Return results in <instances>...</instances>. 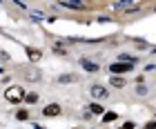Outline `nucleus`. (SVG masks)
<instances>
[{"label": "nucleus", "mask_w": 156, "mask_h": 129, "mask_svg": "<svg viewBox=\"0 0 156 129\" xmlns=\"http://www.w3.org/2000/svg\"><path fill=\"white\" fill-rule=\"evenodd\" d=\"M58 80H60V82H72V80H74V78H72V76H60V78H58Z\"/></svg>", "instance_id": "nucleus-15"}, {"label": "nucleus", "mask_w": 156, "mask_h": 129, "mask_svg": "<svg viewBox=\"0 0 156 129\" xmlns=\"http://www.w3.org/2000/svg\"><path fill=\"white\" fill-rule=\"evenodd\" d=\"M89 111H91V113H103V116H105V111H103L101 105H89Z\"/></svg>", "instance_id": "nucleus-9"}, {"label": "nucleus", "mask_w": 156, "mask_h": 129, "mask_svg": "<svg viewBox=\"0 0 156 129\" xmlns=\"http://www.w3.org/2000/svg\"><path fill=\"white\" fill-rule=\"evenodd\" d=\"M5 98L9 100V103H20L23 98H27V94H25V89L20 87V85H11V87L5 91Z\"/></svg>", "instance_id": "nucleus-1"}, {"label": "nucleus", "mask_w": 156, "mask_h": 129, "mask_svg": "<svg viewBox=\"0 0 156 129\" xmlns=\"http://www.w3.org/2000/svg\"><path fill=\"white\" fill-rule=\"evenodd\" d=\"M120 129H134V123H125V125L120 127Z\"/></svg>", "instance_id": "nucleus-18"}, {"label": "nucleus", "mask_w": 156, "mask_h": 129, "mask_svg": "<svg viewBox=\"0 0 156 129\" xmlns=\"http://www.w3.org/2000/svg\"><path fill=\"white\" fill-rule=\"evenodd\" d=\"M136 91H138L140 96H143V94H147V87H145V85H138V87H136Z\"/></svg>", "instance_id": "nucleus-14"}, {"label": "nucleus", "mask_w": 156, "mask_h": 129, "mask_svg": "<svg viewBox=\"0 0 156 129\" xmlns=\"http://www.w3.org/2000/svg\"><path fill=\"white\" fill-rule=\"evenodd\" d=\"M60 5L67 7V9H83V7H85V2H78V0H62Z\"/></svg>", "instance_id": "nucleus-4"}, {"label": "nucleus", "mask_w": 156, "mask_h": 129, "mask_svg": "<svg viewBox=\"0 0 156 129\" xmlns=\"http://www.w3.org/2000/svg\"><path fill=\"white\" fill-rule=\"evenodd\" d=\"M114 7H116V9H134V11H136L138 9V2H114Z\"/></svg>", "instance_id": "nucleus-5"}, {"label": "nucleus", "mask_w": 156, "mask_h": 129, "mask_svg": "<svg viewBox=\"0 0 156 129\" xmlns=\"http://www.w3.org/2000/svg\"><path fill=\"white\" fill-rule=\"evenodd\" d=\"M109 82L114 85V87H123V85H125V82H123V78H118V76H116V78H112Z\"/></svg>", "instance_id": "nucleus-11"}, {"label": "nucleus", "mask_w": 156, "mask_h": 129, "mask_svg": "<svg viewBox=\"0 0 156 129\" xmlns=\"http://www.w3.org/2000/svg\"><path fill=\"white\" fill-rule=\"evenodd\" d=\"M80 64H83V69H85V71H98V64H96V62H91V60H87V58H83Z\"/></svg>", "instance_id": "nucleus-6"}, {"label": "nucleus", "mask_w": 156, "mask_h": 129, "mask_svg": "<svg viewBox=\"0 0 156 129\" xmlns=\"http://www.w3.org/2000/svg\"><path fill=\"white\" fill-rule=\"evenodd\" d=\"M116 118H118V116H116L114 111H105V116H103V123H114Z\"/></svg>", "instance_id": "nucleus-8"}, {"label": "nucleus", "mask_w": 156, "mask_h": 129, "mask_svg": "<svg viewBox=\"0 0 156 129\" xmlns=\"http://www.w3.org/2000/svg\"><path fill=\"white\" fill-rule=\"evenodd\" d=\"M91 96L98 98V100H103V98H107V89L101 87V85H94V87H91Z\"/></svg>", "instance_id": "nucleus-3"}, {"label": "nucleus", "mask_w": 156, "mask_h": 129, "mask_svg": "<svg viewBox=\"0 0 156 129\" xmlns=\"http://www.w3.org/2000/svg\"><path fill=\"white\" fill-rule=\"evenodd\" d=\"M143 129H156V123H154V120H152V123H147Z\"/></svg>", "instance_id": "nucleus-17"}, {"label": "nucleus", "mask_w": 156, "mask_h": 129, "mask_svg": "<svg viewBox=\"0 0 156 129\" xmlns=\"http://www.w3.org/2000/svg\"><path fill=\"white\" fill-rule=\"evenodd\" d=\"M27 51H29V58L31 60H38L40 58V51H36V49H27Z\"/></svg>", "instance_id": "nucleus-12"}, {"label": "nucleus", "mask_w": 156, "mask_h": 129, "mask_svg": "<svg viewBox=\"0 0 156 129\" xmlns=\"http://www.w3.org/2000/svg\"><path fill=\"white\" fill-rule=\"evenodd\" d=\"M25 103H29V105H34V103H38V96H36V94H27V98H25Z\"/></svg>", "instance_id": "nucleus-10"}, {"label": "nucleus", "mask_w": 156, "mask_h": 129, "mask_svg": "<svg viewBox=\"0 0 156 129\" xmlns=\"http://www.w3.org/2000/svg\"><path fill=\"white\" fill-rule=\"evenodd\" d=\"M134 64H127V62H114L109 64V71L112 74H127V71H132Z\"/></svg>", "instance_id": "nucleus-2"}, {"label": "nucleus", "mask_w": 156, "mask_h": 129, "mask_svg": "<svg viewBox=\"0 0 156 129\" xmlns=\"http://www.w3.org/2000/svg\"><path fill=\"white\" fill-rule=\"evenodd\" d=\"M54 51H58V54H67V49L62 47V45H54Z\"/></svg>", "instance_id": "nucleus-13"}, {"label": "nucleus", "mask_w": 156, "mask_h": 129, "mask_svg": "<svg viewBox=\"0 0 156 129\" xmlns=\"http://www.w3.org/2000/svg\"><path fill=\"white\" fill-rule=\"evenodd\" d=\"M16 118H20V120H27V111H18V116Z\"/></svg>", "instance_id": "nucleus-16"}, {"label": "nucleus", "mask_w": 156, "mask_h": 129, "mask_svg": "<svg viewBox=\"0 0 156 129\" xmlns=\"http://www.w3.org/2000/svg\"><path fill=\"white\" fill-rule=\"evenodd\" d=\"M60 113V107L58 105H47L45 107V116H58Z\"/></svg>", "instance_id": "nucleus-7"}]
</instances>
